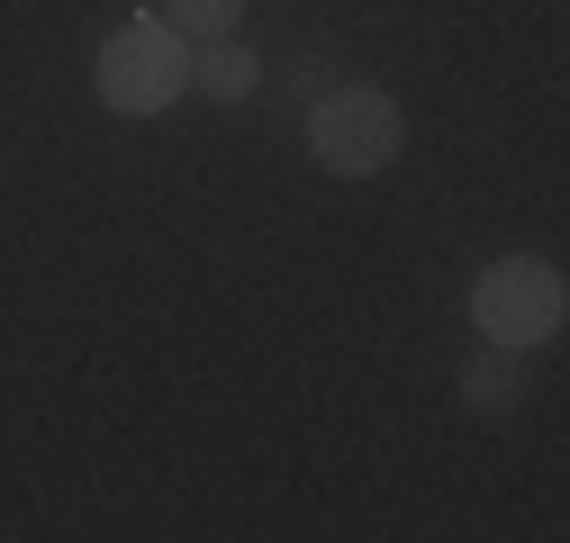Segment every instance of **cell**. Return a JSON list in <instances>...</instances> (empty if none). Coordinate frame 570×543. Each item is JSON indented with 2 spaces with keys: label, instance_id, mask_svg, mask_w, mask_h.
I'll return each instance as SVG.
<instances>
[{
  "label": "cell",
  "instance_id": "277c9868",
  "mask_svg": "<svg viewBox=\"0 0 570 543\" xmlns=\"http://www.w3.org/2000/svg\"><path fill=\"white\" fill-rule=\"evenodd\" d=\"M254 73H263V63H254V46H236V37H208V46L190 55V82H199L208 100H245Z\"/></svg>",
  "mask_w": 570,
  "mask_h": 543
},
{
  "label": "cell",
  "instance_id": "7a4b0ae2",
  "mask_svg": "<svg viewBox=\"0 0 570 543\" xmlns=\"http://www.w3.org/2000/svg\"><path fill=\"white\" fill-rule=\"evenodd\" d=\"M399 146H407V118L372 82H344L308 109V155L326 172H381V164H399Z\"/></svg>",
  "mask_w": 570,
  "mask_h": 543
},
{
  "label": "cell",
  "instance_id": "8992f818",
  "mask_svg": "<svg viewBox=\"0 0 570 543\" xmlns=\"http://www.w3.org/2000/svg\"><path fill=\"white\" fill-rule=\"evenodd\" d=\"M245 19V0H164V28L173 37H227Z\"/></svg>",
  "mask_w": 570,
  "mask_h": 543
},
{
  "label": "cell",
  "instance_id": "3957f363",
  "mask_svg": "<svg viewBox=\"0 0 570 543\" xmlns=\"http://www.w3.org/2000/svg\"><path fill=\"white\" fill-rule=\"evenodd\" d=\"M561 308H570L561 272H552V263H534V254L489 263V272H480V290H471V317H480V335H489V345H508V354L543 345V335L561 326Z\"/></svg>",
  "mask_w": 570,
  "mask_h": 543
},
{
  "label": "cell",
  "instance_id": "6da1fadb",
  "mask_svg": "<svg viewBox=\"0 0 570 543\" xmlns=\"http://www.w3.org/2000/svg\"><path fill=\"white\" fill-rule=\"evenodd\" d=\"M91 82H100V100H109L118 118H164V109L190 91V37H173L164 19L118 28V37L100 46V63H91Z\"/></svg>",
  "mask_w": 570,
  "mask_h": 543
},
{
  "label": "cell",
  "instance_id": "5b68a950",
  "mask_svg": "<svg viewBox=\"0 0 570 543\" xmlns=\"http://www.w3.org/2000/svg\"><path fill=\"white\" fill-rule=\"evenodd\" d=\"M462 398L480 407V417H508V407L525 398V381H517V363H508V345H489L471 372H462Z\"/></svg>",
  "mask_w": 570,
  "mask_h": 543
}]
</instances>
